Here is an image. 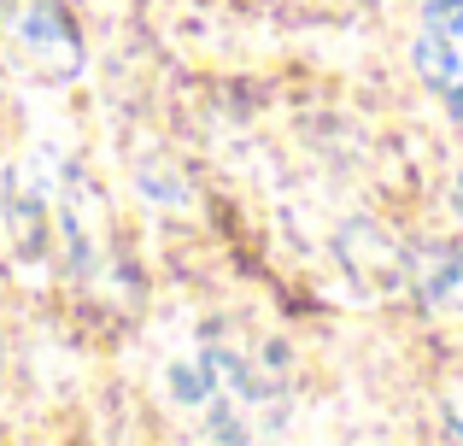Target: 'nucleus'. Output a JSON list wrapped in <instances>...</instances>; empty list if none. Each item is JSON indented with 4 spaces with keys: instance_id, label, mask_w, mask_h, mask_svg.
<instances>
[{
    "instance_id": "obj_1",
    "label": "nucleus",
    "mask_w": 463,
    "mask_h": 446,
    "mask_svg": "<svg viewBox=\"0 0 463 446\" xmlns=\"http://www.w3.org/2000/svg\"><path fill=\"white\" fill-rule=\"evenodd\" d=\"M170 400L217 446H259L288 417V376L264 341L212 329L170 365Z\"/></svg>"
},
{
    "instance_id": "obj_2",
    "label": "nucleus",
    "mask_w": 463,
    "mask_h": 446,
    "mask_svg": "<svg viewBox=\"0 0 463 446\" xmlns=\"http://www.w3.org/2000/svg\"><path fill=\"white\" fill-rule=\"evenodd\" d=\"M0 59L18 77L65 82L82 71V35L65 0H0Z\"/></svg>"
},
{
    "instance_id": "obj_3",
    "label": "nucleus",
    "mask_w": 463,
    "mask_h": 446,
    "mask_svg": "<svg viewBox=\"0 0 463 446\" xmlns=\"http://www.w3.org/2000/svg\"><path fill=\"white\" fill-rule=\"evenodd\" d=\"M411 53H417L422 82L440 94V106H452L463 118V0H429L422 6Z\"/></svg>"
},
{
    "instance_id": "obj_4",
    "label": "nucleus",
    "mask_w": 463,
    "mask_h": 446,
    "mask_svg": "<svg viewBox=\"0 0 463 446\" xmlns=\"http://www.w3.org/2000/svg\"><path fill=\"white\" fill-rule=\"evenodd\" d=\"M422 299L434 306H463V247H429L417 264Z\"/></svg>"
},
{
    "instance_id": "obj_5",
    "label": "nucleus",
    "mask_w": 463,
    "mask_h": 446,
    "mask_svg": "<svg viewBox=\"0 0 463 446\" xmlns=\"http://www.w3.org/2000/svg\"><path fill=\"white\" fill-rule=\"evenodd\" d=\"M446 446H463V382L446 394Z\"/></svg>"
},
{
    "instance_id": "obj_6",
    "label": "nucleus",
    "mask_w": 463,
    "mask_h": 446,
    "mask_svg": "<svg viewBox=\"0 0 463 446\" xmlns=\"http://www.w3.org/2000/svg\"><path fill=\"white\" fill-rule=\"evenodd\" d=\"M452 200H458V212H463V171H458V183H452Z\"/></svg>"
}]
</instances>
